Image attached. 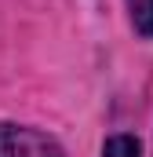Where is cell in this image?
Masks as SVG:
<instances>
[{"mask_svg": "<svg viewBox=\"0 0 153 157\" xmlns=\"http://www.w3.org/2000/svg\"><path fill=\"white\" fill-rule=\"evenodd\" d=\"M124 4H128L131 29L142 40H153V0H124Z\"/></svg>", "mask_w": 153, "mask_h": 157, "instance_id": "7a4b0ae2", "label": "cell"}, {"mask_svg": "<svg viewBox=\"0 0 153 157\" xmlns=\"http://www.w3.org/2000/svg\"><path fill=\"white\" fill-rule=\"evenodd\" d=\"M0 157H66V150L37 128L0 121Z\"/></svg>", "mask_w": 153, "mask_h": 157, "instance_id": "6da1fadb", "label": "cell"}, {"mask_svg": "<svg viewBox=\"0 0 153 157\" xmlns=\"http://www.w3.org/2000/svg\"><path fill=\"white\" fill-rule=\"evenodd\" d=\"M102 157H139V139L135 135H110L106 146H102Z\"/></svg>", "mask_w": 153, "mask_h": 157, "instance_id": "3957f363", "label": "cell"}]
</instances>
